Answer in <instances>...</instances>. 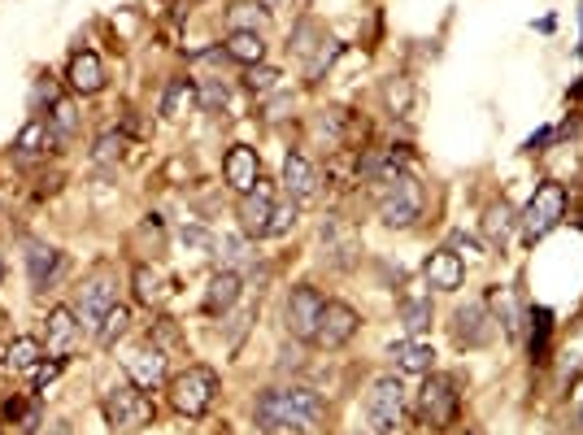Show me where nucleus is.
<instances>
[{
  "instance_id": "26",
  "label": "nucleus",
  "mask_w": 583,
  "mask_h": 435,
  "mask_svg": "<svg viewBox=\"0 0 583 435\" xmlns=\"http://www.w3.org/2000/svg\"><path fill=\"white\" fill-rule=\"evenodd\" d=\"M131 283H135V296H140L144 305H161V301H166V292H170L166 279H161L153 266H135L131 270Z\"/></svg>"
},
{
  "instance_id": "41",
  "label": "nucleus",
  "mask_w": 583,
  "mask_h": 435,
  "mask_svg": "<svg viewBox=\"0 0 583 435\" xmlns=\"http://www.w3.org/2000/svg\"><path fill=\"white\" fill-rule=\"evenodd\" d=\"M579 48H583V31H579Z\"/></svg>"
},
{
  "instance_id": "8",
  "label": "nucleus",
  "mask_w": 583,
  "mask_h": 435,
  "mask_svg": "<svg viewBox=\"0 0 583 435\" xmlns=\"http://www.w3.org/2000/svg\"><path fill=\"white\" fill-rule=\"evenodd\" d=\"M322 305H327V296H322L318 288H309V283H301V288H292V296H288V309H283V322H288L292 340L314 344V331H318Z\"/></svg>"
},
{
  "instance_id": "20",
  "label": "nucleus",
  "mask_w": 583,
  "mask_h": 435,
  "mask_svg": "<svg viewBox=\"0 0 583 435\" xmlns=\"http://www.w3.org/2000/svg\"><path fill=\"white\" fill-rule=\"evenodd\" d=\"M235 301H240V275L235 270H218L205 292V314H227Z\"/></svg>"
},
{
  "instance_id": "19",
  "label": "nucleus",
  "mask_w": 583,
  "mask_h": 435,
  "mask_svg": "<svg viewBox=\"0 0 583 435\" xmlns=\"http://www.w3.org/2000/svg\"><path fill=\"white\" fill-rule=\"evenodd\" d=\"M61 266H66V257L57 253V248H48V244H31V253H27V275H31V288H48L57 275H61Z\"/></svg>"
},
{
  "instance_id": "32",
  "label": "nucleus",
  "mask_w": 583,
  "mask_h": 435,
  "mask_svg": "<svg viewBox=\"0 0 583 435\" xmlns=\"http://www.w3.org/2000/svg\"><path fill=\"white\" fill-rule=\"evenodd\" d=\"M48 127L57 131V140H70V135L79 131V114H74V105L66 101V96H57L53 114H48Z\"/></svg>"
},
{
  "instance_id": "25",
  "label": "nucleus",
  "mask_w": 583,
  "mask_h": 435,
  "mask_svg": "<svg viewBox=\"0 0 583 435\" xmlns=\"http://www.w3.org/2000/svg\"><path fill=\"white\" fill-rule=\"evenodd\" d=\"M196 105V83L192 79H170L166 96H161V114L166 118H183Z\"/></svg>"
},
{
  "instance_id": "34",
  "label": "nucleus",
  "mask_w": 583,
  "mask_h": 435,
  "mask_svg": "<svg viewBox=\"0 0 583 435\" xmlns=\"http://www.w3.org/2000/svg\"><path fill=\"white\" fill-rule=\"evenodd\" d=\"M492 305H496V318H501V327L510 331V335H518V305H514V292H501V288H496V292H492Z\"/></svg>"
},
{
  "instance_id": "30",
  "label": "nucleus",
  "mask_w": 583,
  "mask_h": 435,
  "mask_svg": "<svg viewBox=\"0 0 583 435\" xmlns=\"http://www.w3.org/2000/svg\"><path fill=\"white\" fill-rule=\"evenodd\" d=\"M127 327H131V309H127V305H114V309H109V314L101 318V327H96V344H101V348H114L118 335H127Z\"/></svg>"
},
{
  "instance_id": "31",
  "label": "nucleus",
  "mask_w": 583,
  "mask_h": 435,
  "mask_svg": "<svg viewBox=\"0 0 583 435\" xmlns=\"http://www.w3.org/2000/svg\"><path fill=\"white\" fill-rule=\"evenodd\" d=\"M401 322H405V331L409 335H423V331H431V301L427 296H409V301H401Z\"/></svg>"
},
{
  "instance_id": "21",
  "label": "nucleus",
  "mask_w": 583,
  "mask_h": 435,
  "mask_svg": "<svg viewBox=\"0 0 583 435\" xmlns=\"http://www.w3.org/2000/svg\"><path fill=\"white\" fill-rule=\"evenodd\" d=\"M392 362H396V370H405V375H431L436 353H431L423 340H401V344H392Z\"/></svg>"
},
{
  "instance_id": "36",
  "label": "nucleus",
  "mask_w": 583,
  "mask_h": 435,
  "mask_svg": "<svg viewBox=\"0 0 583 435\" xmlns=\"http://www.w3.org/2000/svg\"><path fill=\"white\" fill-rule=\"evenodd\" d=\"M196 105H201L205 114H218V109H227V87H222L218 79H209L201 92H196Z\"/></svg>"
},
{
  "instance_id": "4",
  "label": "nucleus",
  "mask_w": 583,
  "mask_h": 435,
  "mask_svg": "<svg viewBox=\"0 0 583 435\" xmlns=\"http://www.w3.org/2000/svg\"><path fill=\"white\" fill-rule=\"evenodd\" d=\"M405 418H409V396L401 388V379H379L375 388H370L366 396V422H370V431L375 435H396L405 427Z\"/></svg>"
},
{
  "instance_id": "14",
  "label": "nucleus",
  "mask_w": 583,
  "mask_h": 435,
  "mask_svg": "<svg viewBox=\"0 0 583 435\" xmlns=\"http://www.w3.org/2000/svg\"><path fill=\"white\" fill-rule=\"evenodd\" d=\"M423 275L427 283L436 292H457L466 283V261L453 253V248H436V253L427 257V266H423Z\"/></svg>"
},
{
  "instance_id": "17",
  "label": "nucleus",
  "mask_w": 583,
  "mask_h": 435,
  "mask_svg": "<svg viewBox=\"0 0 583 435\" xmlns=\"http://www.w3.org/2000/svg\"><path fill=\"white\" fill-rule=\"evenodd\" d=\"M283 188H288V196H292L296 205H301V201H314L318 174H314V166H309L301 153H288V157H283Z\"/></svg>"
},
{
  "instance_id": "23",
  "label": "nucleus",
  "mask_w": 583,
  "mask_h": 435,
  "mask_svg": "<svg viewBox=\"0 0 583 435\" xmlns=\"http://www.w3.org/2000/svg\"><path fill=\"white\" fill-rule=\"evenodd\" d=\"M514 222H518V214H514L510 201H492L488 214H483V235H488V244L501 248L514 235Z\"/></svg>"
},
{
  "instance_id": "9",
  "label": "nucleus",
  "mask_w": 583,
  "mask_h": 435,
  "mask_svg": "<svg viewBox=\"0 0 583 435\" xmlns=\"http://www.w3.org/2000/svg\"><path fill=\"white\" fill-rule=\"evenodd\" d=\"M118 305V283L114 275H96L79 288V305H74V318H79V327L96 331L101 327V318L109 314V309Z\"/></svg>"
},
{
  "instance_id": "12",
  "label": "nucleus",
  "mask_w": 583,
  "mask_h": 435,
  "mask_svg": "<svg viewBox=\"0 0 583 435\" xmlns=\"http://www.w3.org/2000/svg\"><path fill=\"white\" fill-rule=\"evenodd\" d=\"M262 179V161H257V148L248 144H231L227 157H222V183H227L231 192H248L253 183Z\"/></svg>"
},
{
  "instance_id": "15",
  "label": "nucleus",
  "mask_w": 583,
  "mask_h": 435,
  "mask_svg": "<svg viewBox=\"0 0 583 435\" xmlns=\"http://www.w3.org/2000/svg\"><path fill=\"white\" fill-rule=\"evenodd\" d=\"M74 335H79V318H74V309H66V305L48 309V318H44V348H48V357H66L70 348H74Z\"/></svg>"
},
{
  "instance_id": "38",
  "label": "nucleus",
  "mask_w": 583,
  "mask_h": 435,
  "mask_svg": "<svg viewBox=\"0 0 583 435\" xmlns=\"http://www.w3.org/2000/svg\"><path fill=\"white\" fill-rule=\"evenodd\" d=\"M122 144H127V140H122V135H114V131L101 135V140H96V161H114V157H122Z\"/></svg>"
},
{
  "instance_id": "7",
  "label": "nucleus",
  "mask_w": 583,
  "mask_h": 435,
  "mask_svg": "<svg viewBox=\"0 0 583 435\" xmlns=\"http://www.w3.org/2000/svg\"><path fill=\"white\" fill-rule=\"evenodd\" d=\"M566 218V188L562 183H540L536 192H531V201L523 209V227H527V240H544L549 231L562 227Z\"/></svg>"
},
{
  "instance_id": "24",
  "label": "nucleus",
  "mask_w": 583,
  "mask_h": 435,
  "mask_svg": "<svg viewBox=\"0 0 583 435\" xmlns=\"http://www.w3.org/2000/svg\"><path fill=\"white\" fill-rule=\"evenodd\" d=\"M327 174L336 179V188H353V183H362V153H357V148H340V153L327 161Z\"/></svg>"
},
{
  "instance_id": "27",
  "label": "nucleus",
  "mask_w": 583,
  "mask_h": 435,
  "mask_svg": "<svg viewBox=\"0 0 583 435\" xmlns=\"http://www.w3.org/2000/svg\"><path fill=\"white\" fill-rule=\"evenodd\" d=\"M549 340H553V309H531V362L549 357Z\"/></svg>"
},
{
  "instance_id": "28",
  "label": "nucleus",
  "mask_w": 583,
  "mask_h": 435,
  "mask_svg": "<svg viewBox=\"0 0 583 435\" xmlns=\"http://www.w3.org/2000/svg\"><path fill=\"white\" fill-rule=\"evenodd\" d=\"M40 357H44V344L35 340V335H18V340L9 344L5 362L14 366V370H35V366H40Z\"/></svg>"
},
{
  "instance_id": "37",
  "label": "nucleus",
  "mask_w": 583,
  "mask_h": 435,
  "mask_svg": "<svg viewBox=\"0 0 583 435\" xmlns=\"http://www.w3.org/2000/svg\"><path fill=\"white\" fill-rule=\"evenodd\" d=\"M292 227H296V201H288V205H275V218H270L266 235H283V231H292Z\"/></svg>"
},
{
  "instance_id": "35",
  "label": "nucleus",
  "mask_w": 583,
  "mask_h": 435,
  "mask_svg": "<svg viewBox=\"0 0 583 435\" xmlns=\"http://www.w3.org/2000/svg\"><path fill=\"white\" fill-rule=\"evenodd\" d=\"M279 79H283V74L275 70V66H248V92H257V96H262V92H275V87H279Z\"/></svg>"
},
{
  "instance_id": "3",
  "label": "nucleus",
  "mask_w": 583,
  "mask_h": 435,
  "mask_svg": "<svg viewBox=\"0 0 583 435\" xmlns=\"http://www.w3.org/2000/svg\"><path fill=\"white\" fill-rule=\"evenodd\" d=\"M423 183L414 179L409 170L401 174H392V179H383L379 183V218L388 222V227H414L418 218H423Z\"/></svg>"
},
{
  "instance_id": "22",
  "label": "nucleus",
  "mask_w": 583,
  "mask_h": 435,
  "mask_svg": "<svg viewBox=\"0 0 583 435\" xmlns=\"http://www.w3.org/2000/svg\"><path fill=\"white\" fill-rule=\"evenodd\" d=\"M222 53H227L231 61H240V66H262L266 61V44L257 31H231L227 44H222Z\"/></svg>"
},
{
  "instance_id": "18",
  "label": "nucleus",
  "mask_w": 583,
  "mask_h": 435,
  "mask_svg": "<svg viewBox=\"0 0 583 435\" xmlns=\"http://www.w3.org/2000/svg\"><path fill=\"white\" fill-rule=\"evenodd\" d=\"M66 79H70V87L74 92H83V96H96L105 87V66H101V57L96 53H74L70 57V70H66Z\"/></svg>"
},
{
  "instance_id": "16",
  "label": "nucleus",
  "mask_w": 583,
  "mask_h": 435,
  "mask_svg": "<svg viewBox=\"0 0 583 435\" xmlns=\"http://www.w3.org/2000/svg\"><path fill=\"white\" fill-rule=\"evenodd\" d=\"M453 340L462 348H483L492 340V322H488V309L483 305H462L453 314Z\"/></svg>"
},
{
  "instance_id": "13",
  "label": "nucleus",
  "mask_w": 583,
  "mask_h": 435,
  "mask_svg": "<svg viewBox=\"0 0 583 435\" xmlns=\"http://www.w3.org/2000/svg\"><path fill=\"white\" fill-rule=\"evenodd\" d=\"M127 379L135 383V388H144V392L161 388V383H166V353H161L157 344L135 348V353L127 357Z\"/></svg>"
},
{
  "instance_id": "11",
  "label": "nucleus",
  "mask_w": 583,
  "mask_h": 435,
  "mask_svg": "<svg viewBox=\"0 0 583 435\" xmlns=\"http://www.w3.org/2000/svg\"><path fill=\"white\" fill-rule=\"evenodd\" d=\"M270 218H275V188H270L266 179H257L253 188L240 196V227L248 235H257V240H266Z\"/></svg>"
},
{
  "instance_id": "33",
  "label": "nucleus",
  "mask_w": 583,
  "mask_h": 435,
  "mask_svg": "<svg viewBox=\"0 0 583 435\" xmlns=\"http://www.w3.org/2000/svg\"><path fill=\"white\" fill-rule=\"evenodd\" d=\"M266 9L262 5H235L231 9V31H257V27H266Z\"/></svg>"
},
{
  "instance_id": "39",
  "label": "nucleus",
  "mask_w": 583,
  "mask_h": 435,
  "mask_svg": "<svg viewBox=\"0 0 583 435\" xmlns=\"http://www.w3.org/2000/svg\"><path fill=\"white\" fill-rule=\"evenodd\" d=\"M549 140H553V127H540L536 135H527L523 153H540V148H544V144H549Z\"/></svg>"
},
{
  "instance_id": "40",
  "label": "nucleus",
  "mask_w": 583,
  "mask_h": 435,
  "mask_svg": "<svg viewBox=\"0 0 583 435\" xmlns=\"http://www.w3.org/2000/svg\"><path fill=\"white\" fill-rule=\"evenodd\" d=\"M57 370H61V357H57V362H48V366L40 362V366H35V383H40V388H44V383H48V379H53V375H57Z\"/></svg>"
},
{
  "instance_id": "6",
  "label": "nucleus",
  "mask_w": 583,
  "mask_h": 435,
  "mask_svg": "<svg viewBox=\"0 0 583 435\" xmlns=\"http://www.w3.org/2000/svg\"><path fill=\"white\" fill-rule=\"evenodd\" d=\"M462 409V392H457L453 375H427L423 392H418V422L431 431H444Z\"/></svg>"
},
{
  "instance_id": "10",
  "label": "nucleus",
  "mask_w": 583,
  "mask_h": 435,
  "mask_svg": "<svg viewBox=\"0 0 583 435\" xmlns=\"http://www.w3.org/2000/svg\"><path fill=\"white\" fill-rule=\"evenodd\" d=\"M357 327H362V318H357V309L353 305H344V301H327L322 305V318H318V331H314V344L318 348H344L357 335Z\"/></svg>"
},
{
  "instance_id": "29",
  "label": "nucleus",
  "mask_w": 583,
  "mask_h": 435,
  "mask_svg": "<svg viewBox=\"0 0 583 435\" xmlns=\"http://www.w3.org/2000/svg\"><path fill=\"white\" fill-rule=\"evenodd\" d=\"M48 144H57V131L48 127V118H31L27 127H22V135H18V148H22L27 157H31V153H44Z\"/></svg>"
},
{
  "instance_id": "5",
  "label": "nucleus",
  "mask_w": 583,
  "mask_h": 435,
  "mask_svg": "<svg viewBox=\"0 0 583 435\" xmlns=\"http://www.w3.org/2000/svg\"><path fill=\"white\" fill-rule=\"evenodd\" d=\"M214 396H218V375L209 366H188L183 375L170 379V405L183 418H205Z\"/></svg>"
},
{
  "instance_id": "42",
  "label": "nucleus",
  "mask_w": 583,
  "mask_h": 435,
  "mask_svg": "<svg viewBox=\"0 0 583 435\" xmlns=\"http://www.w3.org/2000/svg\"><path fill=\"white\" fill-rule=\"evenodd\" d=\"M218 435H231V431H218Z\"/></svg>"
},
{
  "instance_id": "1",
  "label": "nucleus",
  "mask_w": 583,
  "mask_h": 435,
  "mask_svg": "<svg viewBox=\"0 0 583 435\" xmlns=\"http://www.w3.org/2000/svg\"><path fill=\"white\" fill-rule=\"evenodd\" d=\"M322 396L314 388H266L253 405V418L266 435H283V431H314L322 422Z\"/></svg>"
},
{
  "instance_id": "2",
  "label": "nucleus",
  "mask_w": 583,
  "mask_h": 435,
  "mask_svg": "<svg viewBox=\"0 0 583 435\" xmlns=\"http://www.w3.org/2000/svg\"><path fill=\"white\" fill-rule=\"evenodd\" d=\"M101 414L109 422V431H118V435H135V431H144L148 422L157 418V409L153 401L144 396V388H135V383H114V388L105 392V401H101Z\"/></svg>"
}]
</instances>
